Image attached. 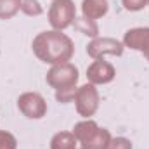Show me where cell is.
<instances>
[{
    "label": "cell",
    "mask_w": 149,
    "mask_h": 149,
    "mask_svg": "<svg viewBox=\"0 0 149 149\" xmlns=\"http://www.w3.org/2000/svg\"><path fill=\"white\" fill-rule=\"evenodd\" d=\"M106 149H132V142L125 137H116V139L109 141Z\"/></svg>",
    "instance_id": "cell-17"
},
{
    "label": "cell",
    "mask_w": 149,
    "mask_h": 149,
    "mask_svg": "<svg viewBox=\"0 0 149 149\" xmlns=\"http://www.w3.org/2000/svg\"><path fill=\"white\" fill-rule=\"evenodd\" d=\"M123 45L135 49L139 52H142L149 61V28H134L128 30L123 38Z\"/></svg>",
    "instance_id": "cell-8"
},
{
    "label": "cell",
    "mask_w": 149,
    "mask_h": 149,
    "mask_svg": "<svg viewBox=\"0 0 149 149\" xmlns=\"http://www.w3.org/2000/svg\"><path fill=\"white\" fill-rule=\"evenodd\" d=\"M81 149H83V148H81Z\"/></svg>",
    "instance_id": "cell-19"
},
{
    "label": "cell",
    "mask_w": 149,
    "mask_h": 149,
    "mask_svg": "<svg viewBox=\"0 0 149 149\" xmlns=\"http://www.w3.org/2000/svg\"><path fill=\"white\" fill-rule=\"evenodd\" d=\"M76 142L73 132H59L52 137L50 149H76Z\"/></svg>",
    "instance_id": "cell-11"
},
{
    "label": "cell",
    "mask_w": 149,
    "mask_h": 149,
    "mask_svg": "<svg viewBox=\"0 0 149 149\" xmlns=\"http://www.w3.org/2000/svg\"><path fill=\"white\" fill-rule=\"evenodd\" d=\"M116 71H114V66L109 64L108 61H102V59H97L94 61L88 68H87V78L92 85H104V83H109L114 80Z\"/></svg>",
    "instance_id": "cell-7"
},
{
    "label": "cell",
    "mask_w": 149,
    "mask_h": 149,
    "mask_svg": "<svg viewBox=\"0 0 149 149\" xmlns=\"http://www.w3.org/2000/svg\"><path fill=\"white\" fill-rule=\"evenodd\" d=\"M108 9H109L108 0H83V3H81L83 17L92 19V21L106 16L108 14Z\"/></svg>",
    "instance_id": "cell-9"
},
{
    "label": "cell",
    "mask_w": 149,
    "mask_h": 149,
    "mask_svg": "<svg viewBox=\"0 0 149 149\" xmlns=\"http://www.w3.org/2000/svg\"><path fill=\"white\" fill-rule=\"evenodd\" d=\"M109 141H111V134L106 128H99L95 132V135L87 144H83L81 148L83 149H106L108 144H109Z\"/></svg>",
    "instance_id": "cell-12"
},
{
    "label": "cell",
    "mask_w": 149,
    "mask_h": 149,
    "mask_svg": "<svg viewBox=\"0 0 149 149\" xmlns=\"http://www.w3.org/2000/svg\"><path fill=\"white\" fill-rule=\"evenodd\" d=\"M73 101L76 104L78 114L83 118H90L99 108V92H97L95 85L87 83V85H81L80 88H76Z\"/></svg>",
    "instance_id": "cell-4"
},
{
    "label": "cell",
    "mask_w": 149,
    "mask_h": 149,
    "mask_svg": "<svg viewBox=\"0 0 149 149\" xmlns=\"http://www.w3.org/2000/svg\"><path fill=\"white\" fill-rule=\"evenodd\" d=\"M33 52L40 61L49 64L68 63L74 52V45L71 38L57 30L42 31L33 40Z\"/></svg>",
    "instance_id": "cell-1"
},
{
    "label": "cell",
    "mask_w": 149,
    "mask_h": 149,
    "mask_svg": "<svg viewBox=\"0 0 149 149\" xmlns=\"http://www.w3.org/2000/svg\"><path fill=\"white\" fill-rule=\"evenodd\" d=\"M87 54L95 61L102 59L108 54L109 56H121L123 54V43L111 37H97L87 45Z\"/></svg>",
    "instance_id": "cell-5"
},
{
    "label": "cell",
    "mask_w": 149,
    "mask_h": 149,
    "mask_svg": "<svg viewBox=\"0 0 149 149\" xmlns=\"http://www.w3.org/2000/svg\"><path fill=\"white\" fill-rule=\"evenodd\" d=\"M21 9V0H0V19L14 17Z\"/></svg>",
    "instance_id": "cell-14"
},
{
    "label": "cell",
    "mask_w": 149,
    "mask_h": 149,
    "mask_svg": "<svg viewBox=\"0 0 149 149\" xmlns=\"http://www.w3.org/2000/svg\"><path fill=\"white\" fill-rule=\"evenodd\" d=\"M123 2V7L127 9V10H132V12H135V10H141V9H144L146 5H148L149 0H121Z\"/></svg>",
    "instance_id": "cell-18"
},
{
    "label": "cell",
    "mask_w": 149,
    "mask_h": 149,
    "mask_svg": "<svg viewBox=\"0 0 149 149\" xmlns=\"http://www.w3.org/2000/svg\"><path fill=\"white\" fill-rule=\"evenodd\" d=\"M78 81V70L74 64L61 63V64H52V68L47 73V83L57 90H66V88H76Z\"/></svg>",
    "instance_id": "cell-2"
},
{
    "label": "cell",
    "mask_w": 149,
    "mask_h": 149,
    "mask_svg": "<svg viewBox=\"0 0 149 149\" xmlns=\"http://www.w3.org/2000/svg\"><path fill=\"white\" fill-rule=\"evenodd\" d=\"M21 10L26 16H40L42 14V7H40L38 0H21Z\"/></svg>",
    "instance_id": "cell-15"
},
{
    "label": "cell",
    "mask_w": 149,
    "mask_h": 149,
    "mask_svg": "<svg viewBox=\"0 0 149 149\" xmlns=\"http://www.w3.org/2000/svg\"><path fill=\"white\" fill-rule=\"evenodd\" d=\"M73 24H74V28H76L80 33H83V35H87V37L97 38L99 28H97L95 21H92V19H87V17H74Z\"/></svg>",
    "instance_id": "cell-13"
},
{
    "label": "cell",
    "mask_w": 149,
    "mask_h": 149,
    "mask_svg": "<svg viewBox=\"0 0 149 149\" xmlns=\"http://www.w3.org/2000/svg\"><path fill=\"white\" fill-rule=\"evenodd\" d=\"M0 149H17V141L10 132L0 130Z\"/></svg>",
    "instance_id": "cell-16"
},
{
    "label": "cell",
    "mask_w": 149,
    "mask_h": 149,
    "mask_svg": "<svg viewBox=\"0 0 149 149\" xmlns=\"http://www.w3.org/2000/svg\"><path fill=\"white\" fill-rule=\"evenodd\" d=\"M76 17L73 0H54L49 9V21L54 30L61 31L68 26H71Z\"/></svg>",
    "instance_id": "cell-3"
},
{
    "label": "cell",
    "mask_w": 149,
    "mask_h": 149,
    "mask_svg": "<svg viewBox=\"0 0 149 149\" xmlns=\"http://www.w3.org/2000/svg\"><path fill=\"white\" fill-rule=\"evenodd\" d=\"M17 108H19V111L23 113L26 118L38 120V118L45 116V113H47V102L37 92H24L17 99Z\"/></svg>",
    "instance_id": "cell-6"
},
{
    "label": "cell",
    "mask_w": 149,
    "mask_h": 149,
    "mask_svg": "<svg viewBox=\"0 0 149 149\" xmlns=\"http://www.w3.org/2000/svg\"><path fill=\"white\" fill-rule=\"evenodd\" d=\"M97 130H99V127H97L95 121H92V120H83V121H80V123L74 125L73 134H74V137H76V141L83 146V144H87V142L95 135Z\"/></svg>",
    "instance_id": "cell-10"
}]
</instances>
